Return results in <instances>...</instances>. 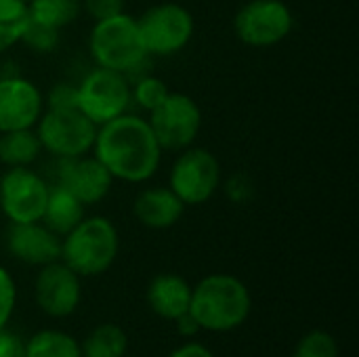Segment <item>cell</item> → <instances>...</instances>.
<instances>
[{
    "mask_svg": "<svg viewBox=\"0 0 359 357\" xmlns=\"http://www.w3.org/2000/svg\"><path fill=\"white\" fill-rule=\"evenodd\" d=\"M42 90L23 76L0 78V133L34 128L44 112Z\"/></svg>",
    "mask_w": 359,
    "mask_h": 357,
    "instance_id": "obj_13",
    "label": "cell"
},
{
    "mask_svg": "<svg viewBox=\"0 0 359 357\" xmlns=\"http://www.w3.org/2000/svg\"><path fill=\"white\" fill-rule=\"evenodd\" d=\"M236 191H240L238 198H236V202H246V200L252 196V183H250V179H248L246 175H233V177L227 181V194H229V198H231Z\"/></svg>",
    "mask_w": 359,
    "mask_h": 357,
    "instance_id": "obj_31",
    "label": "cell"
},
{
    "mask_svg": "<svg viewBox=\"0 0 359 357\" xmlns=\"http://www.w3.org/2000/svg\"><path fill=\"white\" fill-rule=\"evenodd\" d=\"M128 349V337L118 324L97 326L80 345L82 357H124Z\"/></svg>",
    "mask_w": 359,
    "mask_h": 357,
    "instance_id": "obj_22",
    "label": "cell"
},
{
    "mask_svg": "<svg viewBox=\"0 0 359 357\" xmlns=\"http://www.w3.org/2000/svg\"><path fill=\"white\" fill-rule=\"evenodd\" d=\"M175 322H177L179 332H181L183 337H196V335L200 332V326H198V322L189 316V311H187V314H183L181 318H177Z\"/></svg>",
    "mask_w": 359,
    "mask_h": 357,
    "instance_id": "obj_33",
    "label": "cell"
},
{
    "mask_svg": "<svg viewBox=\"0 0 359 357\" xmlns=\"http://www.w3.org/2000/svg\"><path fill=\"white\" fill-rule=\"evenodd\" d=\"M17 303V286L13 276L0 265V332L6 328Z\"/></svg>",
    "mask_w": 359,
    "mask_h": 357,
    "instance_id": "obj_27",
    "label": "cell"
},
{
    "mask_svg": "<svg viewBox=\"0 0 359 357\" xmlns=\"http://www.w3.org/2000/svg\"><path fill=\"white\" fill-rule=\"evenodd\" d=\"M0 357H25L23 343L17 335L6 330L0 332Z\"/></svg>",
    "mask_w": 359,
    "mask_h": 357,
    "instance_id": "obj_30",
    "label": "cell"
},
{
    "mask_svg": "<svg viewBox=\"0 0 359 357\" xmlns=\"http://www.w3.org/2000/svg\"><path fill=\"white\" fill-rule=\"evenodd\" d=\"M50 185L29 166L6 168L0 177V210L11 223L42 219Z\"/></svg>",
    "mask_w": 359,
    "mask_h": 357,
    "instance_id": "obj_11",
    "label": "cell"
},
{
    "mask_svg": "<svg viewBox=\"0 0 359 357\" xmlns=\"http://www.w3.org/2000/svg\"><path fill=\"white\" fill-rule=\"evenodd\" d=\"M147 55L170 57L181 53L194 38L196 21L179 2H158L137 17Z\"/></svg>",
    "mask_w": 359,
    "mask_h": 357,
    "instance_id": "obj_6",
    "label": "cell"
},
{
    "mask_svg": "<svg viewBox=\"0 0 359 357\" xmlns=\"http://www.w3.org/2000/svg\"><path fill=\"white\" fill-rule=\"evenodd\" d=\"M162 154L145 118L122 114L97 126L93 156L109 170L114 181H149L162 164Z\"/></svg>",
    "mask_w": 359,
    "mask_h": 357,
    "instance_id": "obj_1",
    "label": "cell"
},
{
    "mask_svg": "<svg viewBox=\"0 0 359 357\" xmlns=\"http://www.w3.org/2000/svg\"><path fill=\"white\" fill-rule=\"evenodd\" d=\"M126 0H82V11L93 19L101 21L107 17H114L124 11Z\"/></svg>",
    "mask_w": 359,
    "mask_h": 357,
    "instance_id": "obj_28",
    "label": "cell"
},
{
    "mask_svg": "<svg viewBox=\"0 0 359 357\" xmlns=\"http://www.w3.org/2000/svg\"><path fill=\"white\" fill-rule=\"evenodd\" d=\"M44 105L46 107H78L76 103V86L69 84V82H57L46 99H44Z\"/></svg>",
    "mask_w": 359,
    "mask_h": 357,
    "instance_id": "obj_29",
    "label": "cell"
},
{
    "mask_svg": "<svg viewBox=\"0 0 359 357\" xmlns=\"http://www.w3.org/2000/svg\"><path fill=\"white\" fill-rule=\"evenodd\" d=\"M8 252L27 265H48L61 257V238L53 234L42 221L11 223L6 234Z\"/></svg>",
    "mask_w": 359,
    "mask_h": 357,
    "instance_id": "obj_15",
    "label": "cell"
},
{
    "mask_svg": "<svg viewBox=\"0 0 359 357\" xmlns=\"http://www.w3.org/2000/svg\"><path fill=\"white\" fill-rule=\"evenodd\" d=\"M29 13L23 0H0V53H6L21 42Z\"/></svg>",
    "mask_w": 359,
    "mask_h": 357,
    "instance_id": "obj_23",
    "label": "cell"
},
{
    "mask_svg": "<svg viewBox=\"0 0 359 357\" xmlns=\"http://www.w3.org/2000/svg\"><path fill=\"white\" fill-rule=\"evenodd\" d=\"M27 13L32 21L61 32L80 17L82 0H29Z\"/></svg>",
    "mask_w": 359,
    "mask_h": 357,
    "instance_id": "obj_20",
    "label": "cell"
},
{
    "mask_svg": "<svg viewBox=\"0 0 359 357\" xmlns=\"http://www.w3.org/2000/svg\"><path fill=\"white\" fill-rule=\"evenodd\" d=\"M252 299L246 284L229 274H210L191 288L189 316L200 330L229 332L250 316Z\"/></svg>",
    "mask_w": 359,
    "mask_h": 357,
    "instance_id": "obj_2",
    "label": "cell"
},
{
    "mask_svg": "<svg viewBox=\"0 0 359 357\" xmlns=\"http://www.w3.org/2000/svg\"><path fill=\"white\" fill-rule=\"evenodd\" d=\"M21 42L36 50V53H53L59 44V29H53V27H46L42 23H36V21H27V27L21 36Z\"/></svg>",
    "mask_w": 359,
    "mask_h": 357,
    "instance_id": "obj_26",
    "label": "cell"
},
{
    "mask_svg": "<svg viewBox=\"0 0 359 357\" xmlns=\"http://www.w3.org/2000/svg\"><path fill=\"white\" fill-rule=\"evenodd\" d=\"M292 357H339V345L332 335L311 330L297 343Z\"/></svg>",
    "mask_w": 359,
    "mask_h": 357,
    "instance_id": "obj_25",
    "label": "cell"
},
{
    "mask_svg": "<svg viewBox=\"0 0 359 357\" xmlns=\"http://www.w3.org/2000/svg\"><path fill=\"white\" fill-rule=\"evenodd\" d=\"M168 93H170V88L166 86V82L162 78L143 76L141 80L135 82V86H130V101H135L141 109H145L149 114L168 97Z\"/></svg>",
    "mask_w": 359,
    "mask_h": 357,
    "instance_id": "obj_24",
    "label": "cell"
},
{
    "mask_svg": "<svg viewBox=\"0 0 359 357\" xmlns=\"http://www.w3.org/2000/svg\"><path fill=\"white\" fill-rule=\"evenodd\" d=\"M25 357H82L80 343L61 330H40L23 343Z\"/></svg>",
    "mask_w": 359,
    "mask_h": 357,
    "instance_id": "obj_21",
    "label": "cell"
},
{
    "mask_svg": "<svg viewBox=\"0 0 359 357\" xmlns=\"http://www.w3.org/2000/svg\"><path fill=\"white\" fill-rule=\"evenodd\" d=\"M149 128L162 151H183L194 145L202 128V109L185 93H168V97L149 112Z\"/></svg>",
    "mask_w": 359,
    "mask_h": 357,
    "instance_id": "obj_10",
    "label": "cell"
},
{
    "mask_svg": "<svg viewBox=\"0 0 359 357\" xmlns=\"http://www.w3.org/2000/svg\"><path fill=\"white\" fill-rule=\"evenodd\" d=\"M294 17L284 0H248L233 17L238 40L252 48H269L290 36Z\"/></svg>",
    "mask_w": 359,
    "mask_h": 357,
    "instance_id": "obj_9",
    "label": "cell"
},
{
    "mask_svg": "<svg viewBox=\"0 0 359 357\" xmlns=\"http://www.w3.org/2000/svg\"><path fill=\"white\" fill-rule=\"evenodd\" d=\"M191 286L185 278L177 274H160L149 282L147 303L151 311L164 320L175 322L189 311Z\"/></svg>",
    "mask_w": 359,
    "mask_h": 357,
    "instance_id": "obj_17",
    "label": "cell"
},
{
    "mask_svg": "<svg viewBox=\"0 0 359 357\" xmlns=\"http://www.w3.org/2000/svg\"><path fill=\"white\" fill-rule=\"evenodd\" d=\"M34 297L38 307L50 318H67L72 316L82 299L80 276L72 271L63 261H53L42 265L36 284Z\"/></svg>",
    "mask_w": 359,
    "mask_h": 357,
    "instance_id": "obj_12",
    "label": "cell"
},
{
    "mask_svg": "<svg viewBox=\"0 0 359 357\" xmlns=\"http://www.w3.org/2000/svg\"><path fill=\"white\" fill-rule=\"evenodd\" d=\"M42 151L40 139L34 128L0 133V162L6 168L32 166Z\"/></svg>",
    "mask_w": 359,
    "mask_h": 357,
    "instance_id": "obj_19",
    "label": "cell"
},
{
    "mask_svg": "<svg viewBox=\"0 0 359 357\" xmlns=\"http://www.w3.org/2000/svg\"><path fill=\"white\" fill-rule=\"evenodd\" d=\"M223 173L217 156L204 147H187L179 151L168 173V187L185 206L206 204L221 187Z\"/></svg>",
    "mask_w": 359,
    "mask_h": 357,
    "instance_id": "obj_7",
    "label": "cell"
},
{
    "mask_svg": "<svg viewBox=\"0 0 359 357\" xmlns=\"http://www.w3.org/2000/svg\"><path fill=\"white\" fill-rule=\"evenodd\" d=\"M185 204L168 185L143 189L133 204L135 219L149 229H168L181 221Z\"/></svg>",
    "mask_w": 359,
    "mask_h": 357,
    "instance_id": "obj_16",
    "label": "cell"
},
{
    "mask_svg": "<svg viewBox=\"0 0 359 357\" xmlns=\"http://www.w3.org/2000/svg\"><path fill=\"white\" fill-rule=\"evenodd\" d=\"M78 109L97 126L126 114L130 105V84L124 74L95 67L76 84Z\"/></svg>",
    "mask_w": 359,
    "mask_h": 357,
    "instance_id": "obj_8",
    "label": "cell"
},
{
    "mask_svg": "<svg viewBox=\"0 0 359 357\" xmlns=\"http://www.w3.org/2000/svg\"><path fill=\"white\" fill-rule=\"evenodd\" d=\"M88 48L99 67L126 74L143 63L147 57L137 17L128 13H118L114 17L95 21Z\"/></svg>",
    "mask_w": 359,
    "mask_h": 357,
    "instance_id": "obj_4",
    "label": "cell"
},
{
    "mask_svg": "<svg viewBox=\"0 0 359 357\" xmlns=\"http://www.w3.org/2000/svg\"><path fill=\"white\" fill-rule=\"evenodd\" d=\"M59 185L76 196L84 206H93L109 196L114 177L95 156L86 154L61 160Z\"/></svg>",
    "mask_w": 359,
    "mask_h": 357,
    "instance_id": "obj_14",
    "label": "cell"
},
{
    "mask_svg": "<svg viewBox=\"0 0 359 357\" xmlns=\"http://www.w3.org/2000/svg\"><path fill=\"white\" fill-rule=\"evenodd\" d=\"M168 357H215L202 343H185L170 351Z\"/></svg>",
    "mask_w": 359,
    "mask_h": 357,
    "instance_id": "obj_32",
    "label": "cell"
},
{
    "mask_svg": "<svg viewBox=\"0 0 359 357\" xmlns=\"http://www.w3.org/2000/svg\"><path fill=\"white\" fill-rule=\"evenodd\" d=\"M34 130L42 149L61 160L90 154L97 137V124L78 107H44Z\"/></svg>",
    "mask_w": 359,
    "mask_h": 357,
    "instance_id": "obj_5",
    "label": "cell"
},
{
    "mask_svg": "<svg viewBox=\"0 0 359 357\" xmlns=\"http://www.w3.org/2000/svg\"><path fill=\"white\" fill-rule=\"evenodd\" d=\"M82 219H84V204L76 196H72L61 185H55V187L48 189L46 206H44V213H42V219L40 221L53 234H57L59 238H63Z\"/></svg>",
    "mask_w": 359,
    "mask_h": 357,
    "instance_id": "obj_18",
    "label": "cell"
},
{
    "mask_svg": "<svg viewBox=\"0 0 359 357\" xmlns=\"http://www.w3.org/2000/svg\"><path fill=\"white\" fill-rule=\"evenodd\" d=\"M120 250V236L107 217H84L61 238V261L80 278L105 274Z\"/></svg>",
    "mask_w": 359,
    "mask_h": 357,
    "instance_id": "obj_3",
    "label": "cell"
},
{
    "mask_svg": "<svg viewBox=\"0 0 359 357\" xmlns=\"http://www.w3.org/2000/svg\"><path fill=\"white\" fill-rule=\"evenodd\" d=\"M23 2H29V0H23Z\"/></svg>",
    "mask_w": 359,
    "mask_h": 357,
    "instance_id": "obj_34",
    "label": "cell"
}]
</instances>
